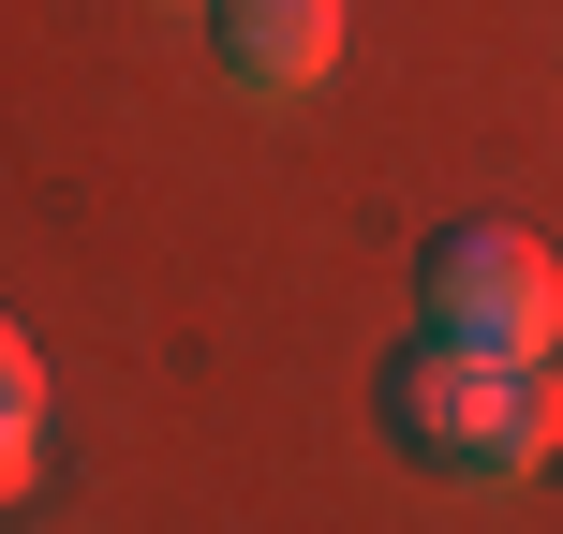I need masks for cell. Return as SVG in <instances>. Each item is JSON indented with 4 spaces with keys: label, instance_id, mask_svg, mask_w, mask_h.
<instances>
[{
    "label": "cell",
    "instance_id": "1",
    "mask_svg": "<svg viewBox=\"0 0 563 534\" xmlns=\"http://www.w3.org/2000/svg\"><path fill=\"white\" fill-rule=\"evenodd\" d=\"M386 431L430 476H534L549 460V371L475 357V341H400L386 357Z\"/></svg>",
    "mask_w": 563,
    "mask_h": 534
},
{
    "label": "cell",
    "instance_id": "2",
    "mask_svg": "<svg viewBox=\"0 0 563 534\" xmlns=\"http://www.w3.org/2000/svg\"><path fill=\"white\" fill-rule=\"evenodd\" d=\"M416 341H475V357H534L563 341V268L519 224H445L416 253Z\"/></svg>",
    "mask_w": 563,
    "mask_h": 534
},
{
    "label": "cell",
    "instance_id": "3",
    "mask_svg": "<svg viewBox=\"0 0 563 534\" xmlns=\"http://www.w3.org/2000/svg\"><path fill=\"white\" fill-rule=\"evenodd\" d=\"M208 45H223V75L282 105V89H311L341 59V0H208Z\"/></svg>",
    "mask_w": 563,
    "mask_h": 534
},
{
    "label": "cell",
    "instance_id": "4",
    "mask_svg": "<svg viewBox=\"0 0 563 534\" xmlns=\"http://www.w3.org/2000/svg\"><path fill=\"white\" fill-rule=\"evenodd\" d=\"M0 416H45V357L15 341V312H0Z\"/></svg>",
    "mask_w": 563,
    "mask_h": 534
},
{
    "label": "cell",
    "instance_id": "5",
    "mask_svg": "<svg viewBox=\"0 0 563 534\" xmlns=\"http://www.w3.org/2000/svg\"><path fill=\"white\" fill-rule=\"evenodd\" d=\"M30 460H45V416H0V505L30 490Z\"/></svg>",
    "mask_w": 563,
    "mask_h": 534
}]
</instances>
